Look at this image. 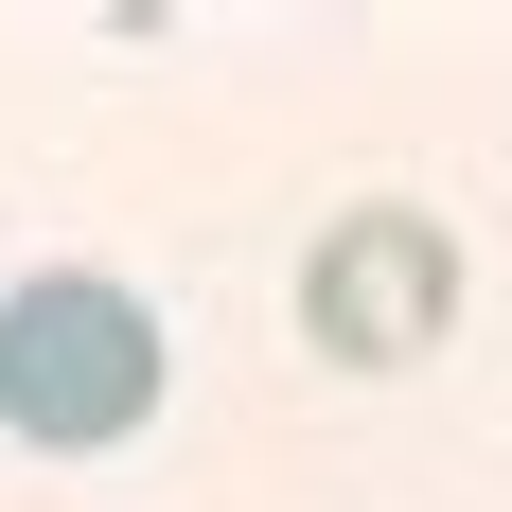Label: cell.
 <instances>
[{"label":"cell","instance_id":"cell-1","mask_svg":"<svg viewBox=\"0 0 512 512\" xmlns=\"http://www.w3.org/2000/svg\"><path fill=\"white\" fill-rule=\"evenodd\" d=\"M159 389H177V336H159L142 283H106V265H36V283H0V424H18L36 460H106V442H142Z\"/></svg>","mask_w":512,"mask_h":512},{"label":"cell","instance_id":"cell-2","mask_svg":"<svg viewBox=\"0 0 512 512\" xmlns=\"http://www.w3.org/2000/svg\"><path fill=\"white\" fill-rule=\"evenodd\" d=\"M442 318H460V230H442V212H336V230H318L301 336L336 371H407Z\"/></svg>","mask_w":512,"mask_h":512}]
</instances>
